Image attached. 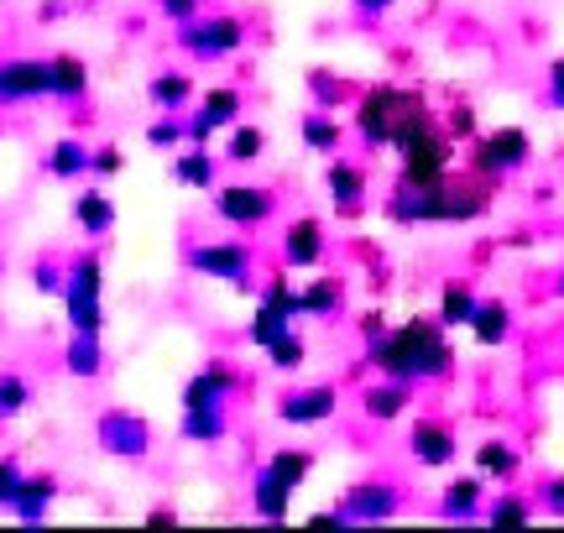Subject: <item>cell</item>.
<instances>
[{
    "mask_svg": "<svg viewBox=\"0 0 564 533\" xmlns=\"http://www.w3.org/2000/svg\"><path fill=\"white\" fill-rule=\"evenodd\" d=\"M361 11H387V6H398V0H356Z\"/></svg>",
    "mask_w": 564,
    "mask_h": 533,
    "instance_id": "48",
    "label": "cell"
},
{
    "mask_svg": "<svg viewBox=\"0 0 564 533\" xmlns=\"http://www.w3.org/2000/svg\"><path fill=\"white\" fill-rule=\"evenodd\" d=\"M68 304V325L84 329V335H100L105 329V308H100V293H63Z\"/></svg>",
    "mask_w": 564,
    "mask_h": 533,
    "instance_id": "26",
    "label": "cell"
},
{
    "mask_svg": "<svg viewBox=\"0 0 564 533\" xmlns=\"http://www.w3.org/2000/svg\"><path fill=\"white\" fill-rule=\"evenodd\" d=\"M518 445H507V439H486V445H476V471L481 476H497V481H507V476H518Z\"/></svg>",
    "mask_w": 564,
    "mask_h": 533,
    "instance_id": "22",
    "label": "cell"
},
{
    "mask_svg": "<svg viewBox=\"0 0 564 533\" xmlns=\"http://www.w3.org/2000/svg\"><path fill=\"white\" fill-rule=\"evenodd\" d=\"M262 146H267V137L257 131V126H236V137H230V146H225V157H230V163H257Z\"/></svg>",
    "mask_w": 564,
    "mask_h": 533,
    "instance_id": "36",
    "label": "cell"
},
{
    "mask_svg": "<svg viewBox=\"0 0 564 533\" xmlns=\"http://www.w3.org/2000/svg\"><path fill=\"white\" fill-rule=\"evenodd\" d=\"M398 152H403V184H413V188L444 184V178H449V163H455L449 137H444V131H434V121L419 126L413 137H403V142H398Z\"/></svg>",
    "mask_w": 564,
    "mask_h": 533,
    "instance_id": "3",
    "label": "cell"
},
{
    "mask_svg": "<svg viewBox=\"0 0 564 533\" xmlns=\"http://www.w3.org/2000/svg\"><path fill=\"white\" fill-rule=\"evenodd\" d=\"M47 95V63L42 58H6L0 63V105L42 100Z\"/></svg>",
    "mask_w": 564,
    "mask_h": 533,
    "instance_id": "7",
    "label": "cell"
},
{
    "mask_svg": "<svg viewBox=\"0 0 564 533\" xmlns=\"http://www.w3.org/2000/svg\"><path fill=\"white\" fill-rule=\"evenodd\" d=\"M340 308V283L335 278H319L299 293V314H335Z\"/></svg>",
    "mask_w": 564,
    "mask_h": 533,
    "instance_id": "33",
    "label": "cell"
},
{
    "mask_svg": "<svg viewBox=\"0 0 564 533\" xmlns=\"http://www.w3.org/2000/svg\"><path fill=\"white\" fill-rule=\"evenodd\" d=\"M413 460L419 466H449L455 460V434L444 429V424H434V418H423V424H413Z\"/></svg>",
    "mask_w": 564,
    "mask_h": 533,
    "instance_id": "14",
    "label": "cell"
},
{
    "mask_svg": "<svg viewBox=\"0 0 564 533\" xmlns=\"http://www.w3.org/2000/svg\"><path fill=\"white\" fill-rule=\"evenodd\" d=\"M329 194H335V205L340 209H356L361 205V194H366V173L361 167H350V163H329Z\"/></svg>",
    "mask_w": 564,
    "mask_h": 533,
    "instance_id": "23",
    "label": "cell"
},
{
    "mask_svg": "<svg viewBox=\"0 0 564 533\" xmlns=\"http://www.w3.org/2000/svg\"><path fill=\"white\" fill-rule=\"evenodd\" d=\"M188 266L199 278H225V283H241L246 266H251V251L236 247V241H215V247H194L188 251Z\"/></svg>",
    "mask_w": 564,
    "mask_h": 533,
    "instance_id": "8",
    "label": "cell"
},
{
    "mask_svg": "<svg viewBox=\"0 0 564 533\" xmlns=\"http://www.w3.org/2000/svg\"><path fill=\"white\" fill-rule=\"evenodd\" d=\"M32 283H37V287H42V293H63L58 262H37V272H32Z\"/></svg>",
    "mask_w": 564,
    "mask_h": 533,
    "instance_id": "43",
    "label": "cell"
},
{
    "mask_svg": "<svg viewBox=\"0 0 564 533\" xmlns=\"http://www.w3.org/2000/svg\"><path fill=\"white\" fill-rule=\"evenodd\" d=\"M549 513L564 518V476H560V481H549Z\"/></svg>",
    "mask_w": 564,
    "mask_h": 533,
    "instance_id": "47",
    "label": "cell"
},
{
    "mask_svg": "<svg viewBox=\"0 0 564 533\" xmlns=\"http://www.w3.org/2000/svg\"><path fill=\"white\" fill-rule=\"evenodd\" d=\"M470 335H476V346H507V335H512V314H507V304H497V298L476 304V314H470Z\"/></svg>",
    "mask_w": 564,
    "mask_h": 533,
    "instance_id": "19",
    "label": "cell"
},
{
    "mask_svg": "<svg viewBox=\"0 0 564 533\" xmlns=\"http://www.w3.org/2000/svg\"><path fill=\"white\" fill-rule=\"evenodd\" d=\"M449 131H455V137H470V131H476V116H470L465 105H455V116H449Z\"/></svg>",
    "mask_w": 564,
    "mask_h": 533,
    "instance_id": "45",
    "label": "cell"
},
{
    "mask_svg": "<svg viewBox=\"0 0 564 533\" xmlns=\"http://www.w3.org/2000/svg\"><path fill=\"white\" fill-rule=\"evenodd\" d=\"M121 167H126L121 146H95V152H89V173H100V178H116Z\"/></svg>",
    "mask_w": 564,
    "mask_h": 533,
    "instance_id": "40",
    "label": "cell"
},
{
    "mask_svg": "<svg viewBox=\"0 0 564 533\" xmlns=\"http://www.w3.org/2000/svg\"><path fill=\"white\" fill-rule=\"evenodd\" d=\"M53 497H58V481H53V476H26L17 502H11V513H17L26 529H37L42 518H47V508H53Z\"/></svg>",
    "mask_w": 564,
    "mask_h": 533,
    "instance_id": "16",
    "label": "cell"
},
{
    "mask_svg": "<svg viewBox=\"0 0 564 533\" xmlns=\"http://www.w3.org/2000/svg\"><path fill=\"white\" fill-rule=\"evenodd\" d=\"M423 121H434L429 105H423V95H413V89H392V84H377V89L356 105V131H361L371 146H387V142L398 146L408 131H419Z\"/></svg>",
    "mask_w": 564,
    "mask_h": 533,
    "instance_id": "2",
    "label": "cell"
},
{
    "mask_svg": "<svg viewBox=\"0 0 564 533\" xmlns=\"http://www.w3.org/2000/svg\"><path fill=\"white\" fill-rule=\"evenodd\" d=\"M470 314H476V293L465 283H449L440 298V325H470Z\"/></svg>",
    "mask_w": 564,
    "mask_h": 533,
    "instance_id": "32",
    "label": "cell"
},
{
    "mask_svg": "<svg viewBox=\"0 0 564 533\" xmlns=\"http://www.w3.org/2000/svg\"><path fill=\"white\" fill-rule=\"evenodd\" d=\"M215 215H220L225 226H262L267 215H272V194L251 184H225L215 194Z\"/></svg>",
    "mask_w": 564,
    "mask_h": 533,
    "instance_id": "6",
    "label": "cell"
},
{
    "mask_svg": "<svg viewBox=\"0 0 564 533\" xmlns=\"http://www.w3.org/2000/svg\"><path fill=\"white\" fill-rule=\"evenodd\" d=\"M371 361L377 371L398 377V382H423V377H444L455 350L444 340V325L440 319H408V325L387 329L382 340H371Z\"/></svg>",
    "mask_w": 564,
    "mask_h": 533,
    "instance_id": "1",
    "label": "cell"
},
{
    "mask_svg": "<svg viewBox=\"0 0 564 533\" xmlns=\"http://www.w3.org/2000/svg\"><path fill=\"white\" fill-rule=\"evenodd\" d=\"M183 439H194V445H215V439H225V403L183 409Z\"/></svg>",
    "mask_w": 564,
    "mask_h": 533,
    "instance_id": "21",
    "label": "cell"
},
{
    "mask_svg": "<svg viewBox=\"0 0 564 533\" xmlns=\"http://www.w3.org/2000/svg\"><path fill=\"white\" fill-rule=\"evenodd\" d=\"M230 388H236V371L220 367V361H209V367L183 388V409H209V403H225L230 398Z\"/></svg>",
    "mask_w": 564,
    "mask_h": 533,
    "instance_id": "13",
    "label": "cell"
},
{
    "mask_svg": "<svg viewBox=\"0 0 564 533\" xmlns=\"http://www.w3.org/2000/svg\"><path fill=\"white\" fill-rule=\"evenodd\" d=\"M173 178H178V184H188V188H209V184H215V157L194 142V152H183L178 163H173Z\"/></svg>",
    "mask_w": 564,
    "mask_h": 533,
    "instance_id": "29",
    "label": "cell"
},
{
    "mask_svg": "<svg viewBox=\"0 0 564 533\" xmlns=\"http://www.w3.org/2000/svg\"><path fill=\"white\" fill-rule=\"evenodd\" d=\"M162 17H167V21H178V26H183V21H194V17H199V0H162Z\"/></svg>",
    "mask_w": 564,
    "mask_h": 533,
    "instance_id": "42",
    "label": "cell"
},
{
    "mask_svg": "<svg viewBox=\"0 0 564 533\" xmlns=\"http://www.w3.org/2000/svg\"><path fill=\"white\" fill-rule=\"evenodd\" d=\"M340 513L350 518V523H382V518L398 513V492H392L387 481H356V487L345 492Z\"/></svg>",
    "mask_w": 564,
    "mask_h": 533,
    "instance_id": "9",
    "label": "cell"
},
{
    "mask_svg": "<svg viewBox=\"0 0 564 533\" xmlns=\"http://www.w3.org/2000/svg\"><path fill=\"white\" fill-rule=\"evenodd\" d=\"M361 335H366V340H382V335H387V319H382V314H366V319H361Z\"/></svg>",
    "mask_w": 564,
    "mask_h": 533,
    "instance_id": "46",
    "label": "cell"
},
{
    "mask_svg": "<svg viewBox=\"0 0 564 533\" xmlns=\"http://www.w3.org/2000/svg\"><path fill=\"white\" fill-rule=\"evenodd\" d=\"M100 445L110 455H126V460H141L147 455V445H152V434H147V424L141 418H131V413H105L100 418Z\"/></svg>",
    "mask_w": 564,
    "mask_h": 533,
    "instance_id": "10",
    "label": "cell"
},
{
    "mask_svg": "<svg viewBox=\"0 0 564 533\" xmlns=\"http://www.w3.org/2000/svg\"><path fill=\"white\" fill-rule=\"evenodd\" d=\"M236 116H241V89H209L204 95V110L188 121V142H209L220 126H236Z\"/></svg>",
    "mask_w": 564,
    "mask_h": 533,
    "instance_id": "11",
    "label": "cell"
},
{
    "mask_svg": "<svg viewBox=\"0 0 564 533\" xmlns=\"http://www.w3.org/2000/svg\"><path fill=\"white\" fill-rule=\"evenodd\" d=\"M335 388H303V392H288L278 403V418L282 424H324L335 413Z\"/></svg>",
    "mask_w": 564,
    "mask_h": 533,
    "instance_id": "12",
    "label": "cell"
},
{
    "mask_svg": "<svg viewBox=\"0 0 564 533\" xmlns=\"http://www.w3.org/2000/svg\"><path fill=\"white\" fill-rule=\"evenodd\" d=\"M147 95H152L158 110H178V105H188L194 84H188V74H158V79L147 84Z\"/></svg>",
    "mask_w": 564,
    "mask_h": 533,
    "instance_id": "31",
    "label": "cell"
},
{
    "mask_svg": "<svg viewBox=\"0 0 564 533\" xmlns=\"http://www.w3.org/2000/svg\"><path fill=\"white\" fill-rule=\"evenodd\" d=\"M528 152H533L528 131L502 126V131H491V137H481V142L470 146V173H476V178H502L507 167H523L528 163Z\"/></svg>",
    "mask_w": 564,
    "mask_h": 533,
    "instance_id": "4",
    "label": "cell"
},
{
    "mask_svg": "<svg viewBox=\"0 0 564 533\" xmlns=\"http://www.w3.org/2000/svg\"><path fill=\"white\" fill-rule=\"evenodd\" d=\"M47 173L63 178V184H68V178H84V173H89V146L84 142H58L53 146V157H47Z\"/></svg>",
    "mask_w": 564,
    "mask_h": 533,
    "instance_id": "30",
    "label": "cell"
},
{
    "mask_svg": "<svg viewBox=\"0 0 564 533\" xmlns=\"http://www.w3.org/2000/svg\"><path fill=\"white\" fill-rule=\"evenodd\" d=\"M183 137H188V126L173 121V116H167V121H152V126H147V142H152V146H178Z\"/></svg>",
    "mask_w": 564,
    "mask_h": 533,
    "instance_id": "39",
    "label": "cell"
},
{
    "mask_svg": "<svg viewBox=\"0 0 564 533\" xmlns=\"http://www.w3.org/2000/svg\"><path fill=\"white\" fill-rule=\"evenodd\" d=\"M303 142L314 146V152H340V126L329 121L324 110H308L303 116Z\"/></svg>",
    "mask_w": 564,
    "mask_h": 533,
    "instance_id": "34",
    "label": "cell"
},
{
    "mask_svg": "<svg viewBox=\"0 0 564 533\" xmlns=\"http://www.w3.org/2000/svg\"><path fill=\"white\" fill-rule=\"evenodd\" d=\"M560 298H564V266H560Z\"/></svg>",
    "mask_w": 564,
    "mask_h": 533,
    "instance_id": "49",
    "label": "cell"
},
{
    "mask_svg": "<svg viewBox=\"0 0 564 533\" xmlns=\"http://www.w3.org/2000/svg\"><path fill=\"white\" fill-rule=\"evenodd\" d=\"M26 403H32L26 377H17V371H0V418H17Z\"/></svg>",
    "mask_w": 564,
    "mask_h": 533,
    "instance_id": "35",
    "label": "cell"
},
{
    "mask_svg": "<svg viewBox=\"0 0 564 533\" xmlns=\"http://www.w3.org/2000/svg\"><path fill=\"white\" fill-rule=\"evenodd\" d=\"M549 95H554V105L564 110V58L549 63Z\"/></svg>",
    "mask_w": 564,
    "mask_h": 533,
    "instance_id": "44",
    "label": "cell"
},
{
    "mask_svg": "<svg viewBox=\"0 0 564 533\" xmlns=\"http://www.w3.org/2000/svg\"><path fill=\"white\" fill-rule=\"evenodd\" d=\"M486 518H491V523H497V529H512V523H518V529H523L528 518H533V508H528L523 497H497V502H491V508H486Z\"/></svg>",
    "mask_w": 564,
    "mask_h": 533,
    "instance_id": "37",
    "label": "cell"
},
{
    "mask_svg": "<svg viewBox=\"0 0 564 533\" xmlns=\"http://www.w3.org/2000/svg\"><path fill=\"white\" fill-rule=\"evenodd\" d=\"M481 497H486L481 471H476V476H455V481L444 487L440 513H444V518H476V513H481Z\"/></svg>",
    "mask_w": 564,
    "mask_h": 533,
    "instance_id": "18",
    "label": "cell"
},
{
    "mask_svg": "<svg viewBox=\"0 0 564 533\" xmlns=\"http://www.w3.org/2000/svg\"><path fill=\"white\" fill-rule=\"evenodd\" d=\"M282 257L293 266H319V257H324L319 220H293V226H288V241H282Z\"/></svg>",
    "mask_w": 564,
    "mask_h": 533,
    "instance_id": "17",
    "label": "cell"
},
{
    "mask_svg": "<svg viewBox=\"0 0 564 533\" xmlns=\"http://www.w3.org/2000/svg\"><path fill=\"white\" fill-rule=\"evenodd\" d=\"M267 471L278 476V481L288 487V492H299V487H303V476L314 471V455H308V450H278L272 460H267Z\"/></svg>",
    "mask_w": 564,
    "mask_h": 533,
    "instance_id": "28",
    "label": "cell"
},
{
    "mask_svg": "<svg viewBox=\"0 0 564 533\" xmlns=\"http://www.w3.org/2000/svg\"><path fill=\"white\" fill-rule=\"evenodd\" d=\"M21 481H26V476H21L17 460H0V508H6V513H11V502H17Z\"/></svg>",
    "mask_w": 564,
    "mask_h": 533,
    "instance_id": "41",
    "label": "cell"
},
{
    "mask_svg": "<svg viewBox=\"0 0 564 533\" xmlns=\"http://www.w3.org/2000/svg\"><path fill=\"white\" fill-rule=\"evenodd\" d=\"M84 89H89V68H84V58H74V53L47 58V95H53V100H84Z\"/></svg>",
    "mask_w": 564,
    "mask_h": 533,
    "instance_id": "15",
    "label": "cell"
},
{
    "mask_svg": "<svg viewBox=\"0 0 564 533\" xmlns=\"http://www.w3.org/2000/svg\"><path fill=\"white\" fill-rule=\"evenodd\" d=\"M267 356H272V367H278V371H299L308 350H303V340L293 335V329H288V335H278V340L267 346Z\"/></svg>",
    "mask_w": 564,
    "mask_h": 533,
    "instance_id": "38",
    "label": "cell"
},
{
    "mask_svg": "<svg viewBox=\"0 0 564 533\" xmlns=\"http://www.w3.org/2000/svg\"><path fill=\"white\" fill-rule=\"evenodd\" d=\"M68 371L74 377H100L105 367V356H100V335H84V329H74V340H68Z\"/></svg>",
    "mask_w": 564,
    "mask_h": 533,
    "instance_id": "24",
    "label": "cell"
},
{
    "mask_svg": "<svg viewBox=\"0 0 564 533\" xmlns=\"http://www.w3.org/2000/svg\"><path fill=\"white\" fill-rule=\"evenodd\" d=\"M178 42L194 53V58H225L246 42V26L236 17H209V21H183Z\"/></svg>",
    "mask_w": 564,
    "mask_h": 533,
    "instance_id": "5",
    "label": "cell"
},
{
    "mask_svg": "<svg viewBox=\"0 0 564 533\" xmlns=\"http://www.w3.org/2000/svg\"><path fill=\"white\" fill-rule=\"evenodd\" d=\"M288 508H293V492L282 487L278 476H272V471L257 476V513L272 518V523H282V518H288Z\"/></svg>",
    "mask_w": 564,
    "mask_h": 533,
    "instance_id": "27",
    "label": "cell"
},
{
    "mask_svg": "<svg viewBox=\"0 0 564 533\" xmlns=\"http://www.w3.org/2000/svg\"><path fill=\"white\" fill-rule=\"evenodd\" d=\"M408 388H413V382H398V377H387L382 388L366 392V413H371V418H398V413L408 409Z\"/></svg>",
    "mask_w": 564,
    "mask_h": 533,
    "instance_id": "25",
    "label": "cell"
},
{
    "mask_svg": "<svg viewBox=\"0 0 564 533\" xmlns=\"http://www.w3.org/2000/svg\"><path fill=\"white\" fill-rule=\"evenodd\" d=\"M74 220L84 226V236H110V226H116V205L105 199L100 188H89V194L74 199Z\"/></svg>",
    "mask_w": 564,
    "mask_h": 533,
    "instance_id": "20",
    "label": "cell"
}]
</instances>
